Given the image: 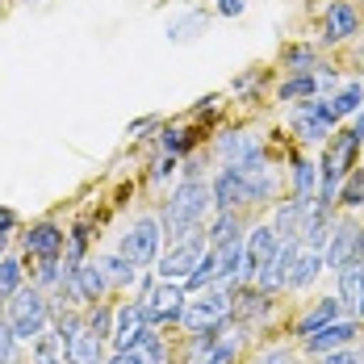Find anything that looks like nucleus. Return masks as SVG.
Returning a JSON list of instances; mask_svg holds the SVG:
<instances>
[{"label":"nucleus","instance_id":"1","mask_svg":"<svg viewBox=\"0 0 364 364\" xmlns=\"http://www.w3.org/2000/svg\"><path fill=\"white\" fill-rule=\"evenodd\" d=\"M214 205V197H210V184H201L197 176H188V181L172 193V201H168V210H164V235L168 239H188V235H197V226L205 218V210Z\"/></svg>","mask_w":364,"mask_h":364},{"label":"nucleus","instance_id":"2","mask_svg":"<svg viewBox=\"0 0 364 364\" xmlns=\"http://www.w3.org/2000/svg\"><path fill=\"white\" fill-rule=\"evenodd\" d=\"M46 318H50V310H46V297L38 289H17L9 297V327L21 343H38L46 331Z\"/></svg>","mask_w":364,"mask_h":364},{"label":"nucleus","instance_id":"3","mask_svg":"<svg viewBox=\"0 0 364 364\" xmlns=\"http://www.w3.org/2000/svg\"><path fill=\"white\" fill-rule=\"evenodd\" d=\"M159 235H164V226L155 218H139L130 226V235L122 239V255L134 259V264H151L155 252H159Z\"/></svg>","mask_w":364,"mask_h":364},{"label":"nucleus","instance_id":"4","mask_svg":"<svg viewBox=\"0 0 364 364\" xmlns=\"http://www.w3.org/2000/svg\"><path fill=\"white\" fill-rule=\"evenodd\" d=\"M226 314H230V297H226V293H205L201 301H193V306L184 310L181 318H184V327L205 331V327H218Z\"/></svg>","mask_w":364,"mask_h":364},{"label":"nucleus","instance_id":"5","mask_svg":"<svg viewBox=\"0 0 364 364\" xmlns=\"http://www.w3.org/2000/svg\"><path fill=\"white\" fill-rule=\"evenodd\" d=\"M143 323H159V318H181V289L172 285V281H164V285H155V289L146 293L143 301Z\"/></svg>","mask_w":364,"mask_h":364},{"label":"nucleus","instance_id":"6","mask_svg":"<svg viewBox=\"0 0 364 364\" xmlns=\"http://www.w3.org/2000/svg\"><path fill=\"white\" fill-rule=\"evenodd\" d=\"M63 289L72 293L75 301H101V293L109 289V277L101 264H80L72 272V281H63Z\"/></svg>","mask_w":364,"mask_h":364},{"label":"nucleus","instance_id":"7","mask_svg":"<svg viewBox=\"0 0 364 364\" xmlns=\"http://www.w3.org/2000/svg\"><path fill=\"white\" fill-rule=\"evenodd\" d=\"M310 197H293V201H285L281 210H277V235H281V243H297L301 239V230H306V218H310Z\"/></svg>","mask_w":364,"mask_h":364},{"label":"nucleus","instance_id":"8","mask_svg":"<svg viewBox=\"0 0 364 364\" xmlns=\"http://www.w3.org/2000/svg\"><path fill=\"white\" fill-rule=\"evenodd\" d=\"M205 255V247H201V239H193V243H184L181 239V247H172V252L164 255V264L155 268L159 272V281H176V277H188L193 268H197V259Z\"/></svg>","mask_w":364,"mask_h":364},{"label":"nucleus","instance_id":"9","mask_svg":"<svg viewBox=\"0 0 364 364\" xmlns=\"http://www.w3.org/2000/svg\"><path fill=\"white\" fill-rule=\"evenodd\" d=\"M239 168V176H243V188H247V205L255 201H264V197H272L277 193V172L264 164V159H252V164H235Z\"/></svg>","mask_w":364,"mask_h":364},{"label":"nucleus","instance_id":"10","mask_svg":"<svg viewBox=\"0 0 364 364\" xmlns=\"http://www.w3.org/2000/svg\"><path fill=\"white\" fill-rule=\"evenodd\" d=\"M210 197H214V210H230V205H247V188H243V176L239 168H222L214 184H210Z\"/></svg>","mask_w":364,"mask_h":364},{"label":"nucleus","instance_id":"11","mask_svg":"<svg viewBox=\"0 0 364 364\" xmlns=\"http://www.w3.org/2000/svg\"><path fill=\"white\" fill-rule=\"evenodd\" d=\"M356 243H360V226H356V222H343V226L331 235L323 264H327V268H343V264H352V259H356Z\"/></svg>","mask_w":364,"mask_h":364},{"label":"nucleus","instance_id":"12","mask_svg":"<svg viewBox=\"0 0 364 364\" xmlns=\"http://www.w3.org/2000/svg\"><path fill=\"white\" fill-rule=\"evenodd\" d=\"M63 226H55V222H38L30 226V235H26V252L38 255V259H55V255L63 252Z\"/></svg>","mask_w":364,"mask_h":364},{"label":"nucleus","instance_id":"13","mask_svg":"<svg viewBox=\"0 0 364 364\" xmlns=\"http://www.w3.org/2000/svg\"><path fill=\"white\" fill-rule=\"evenodd\" d=\"M323 30H327V42H343V38H352L360 30V17H356V9L348 4V0H335L327 9V17H323Z\"/></svg>","mask_w":364,"mask_h":364},{"label":"nucleus","instance_id":"14","mask_svg":"<svg viewBox=\"0 0 364 364\" xmlns=\"http://www.w3.org/2000/svg\"><path fill=\"white\" fill-rule=\"evenodd\" d=\"M356 339V323H343V318H335L331 327H323V331H314V335H306V348L310 352H335V348H348Z\"/></svg>","mask_w":364,"mask_h":364},{"label":"nucleus","instance_id":"15","mask_svg":"<svg viewBox=\"0 0 364 364\" xmlns=\"http://www.w3.org/2000/svg\"><path fill=\"white\" fill-rule=\"evenodd\" d=\"M218 155L226 164H252L259 159V139L247 130H235V134H218Z\"/></svg>","mask_w":364,"mask_h":364},{"label":"nucleus","instance_id":"16","mask_svg":"<svg viewBox=\"0 0 364 364\" xmlns=\"http://www.w3.org/2000/svg\"><path fill=\"white\" fill-rule=\"evenodd\" d=\"M318 268H323V255L314 252V247H297L285 285H289V289H310V285H314V277H318Z\"/></svg>","mask_w":364,"mask_h":364},{"label":"nucleus","instance_id":"17","mask_svg":"<svg viewBox=\"0 0 364 364\" xmlns=\"http://www.w3.org/2000/svg\"><path fill=\"white\" fill-rule=\"evenodd\" d=\"M63 356L72 364H101V335L97 331H75L72 339L63 343Z\"/></svg>","mask_w":364,"mask_h":364},{"label":"nucleus","instance_id":"18","mask_svg":"<svg viewBox=\"0 0 364 364\" xmlns=\"http://www.w3.org/2000/svg\"><path fill=\"white\" fill-rule=\"evenodd\" d=\"M281 247V235H277V226H255L252 239H247V264L252 268H264L272 255Z\"/></svg>","mask_w":364,"mask_h":364},{"label":"nucleus","instance_id":"19","mask_svg":"<svg viewBox=\"0 0 364 364\" xmlns=\"http://www.w3.org/2000/svg\"><path fill=\"white\" fill-rule=\"evenodd\" d=\"M339 297L348 306H360L364 301V259H352L339 268Z\"/></svg>","mask_w":364,"mask_h":364},{"label":"nucleus","instance_id":"20","mask_svg":"<svg viewBox=\"0 0 364 364\" xmlns=\"http://www.w3.org/2000/svg\"><path fill=\"white\" fill-rule=\"evenodd\" d=\"M339 306H343V301H331V297H327V301H318L306 318H297V335H314V331L331 327V323L339 318Z\"/></svg>","mask_w":364,"mask_h":364},{"label":"nucleus","instance_id":"21","mask_svg":"<svg viewBox=\"0 0 364 364\" xmlns=\"http://www.w3.org/2000/svg\"><path fill=\"white\" fill-rule=\"evenodd\" d=\"M314 88H318L314 72H293L289 80L277 88V97H281V101H293V97H301V101H306V97H314Z\"/></svg>","mask_w":364,"mask_h":364},{"label":"nucleus","instance_id":"22","mask_svg":"<svg viewBox=\"0 0 364 364\" xmlns=\"http://www.w3.org/2000/svg\"><path fill=\"white\" fill-rule=\"evenodd\" d=\"M17 289H21V259L4 255L0 259V301H9Z\"/></svg>","mask_w":364,"mask_h":364},{"label":"nucleus","instance_id":"23","mask_svg":"<svg viewBox=\"0 0 364 364\" xmlns=\"http://www.w3.org/2000/svg\"><path fill=\"white\" fill-rule=\"evenodd\" d=\"M101 268H105L109 285H130L139 264H134V259H126V255H109V259H101Z\"/></svg>","mask_w":364,"mask_h":364},{"label":"nucleus","instance_id":"24","mask_svg":"<svg viewBox=\"0 0 364 364\" xmlns=\"http://www.w3.org/2000/svg\"><path fill=\"white\" fill-rule=\"evenodd\" d=\"M239 230H243L239 218H235L230 210H222L218 222H214V230H210V239H214V247H222V243H235V239H239Z\"/></svg>","mask_w":364,"mask_h":364},{"label":"nucleus","instance_id":"25","mask_svg":"<svg viewBox=\"0 0 364 364\" xmlns=\"http://www.w3.org/2000/svg\"><path fill=\"white\" fill-rule=\"evenodd\" d=\"M289 181H293V193L297 197H310L314 193V168H310V159H293V172H289Z\"/></svg>","mask_w":364,"mask_h":364},{"label":"nucleus","instance_id":"26","mask_svg":"<svg viewBox=\"0 0 364 364\" xmlns=\"http://www.w3.org/2000/svg\"><path fill=\"white\" fill-rule=\"evenodd\" d=\"M139 356H143V364H164L168 360V352H164V343H159V335L151 327H143V339H139V348H134Z\"/></svg>","mask_w":364,"mask_h":364},{"label":"nucleus","instance_id":"27","mask_svg":"<svg viewBox=\"0 0 364 364\" xmlns=\"http://www.w3.org/2000/svg\"><path fill=\"white\" fill-rule=\"evenodd\" d=\"M201 30H205V17H201V13H184L181 21H172V26H168L172 42H188V38L201 34Z\"/></svg>","mask_w":364,"mask_h":364},{"label":"nucleus","instance_id":"28","mask_svg":"<svg viewBox=\"0 0 364 364\" xmlns=\"http://www.w3.org/2000/svg\"><path fill=\"white\" fill-rule=\"evenodd\" d=\"M360 97H364V88H360V84H348V88H343V92L335 97V105H331V109H335V117L360 113Z\"/></svg>","mask_w":364,"mask_h":364},{"label":"nucleus","instance_id":"29","mask_svg":"<svg viewBox=\"0 0 364 364\" xmlns=\"http://www.w3.org/2000/svg\"><path fill=\"white\" fill-rule=\"evenodd\" d=\"M339 201H343V205H352V210L364 205V168H360V172H348V184L339 188Z\"/></svg>","mask_w":364,"mask_h":364},{"label":"nucleus","instance_id":"30","mask_svg":"<svg viewBox=\"0 0 364 364\" xmlns=\"http://www.w3.org/2000/svg\"><path fill=\"white\" fill-rule=\"evenodd\" d=\"M159 139H164V151H168V155H181L184 146L193 143V134H188V130H176V126H168Z\"/></svg>","mask_w":364,"mask_h":364},{"label":"nucleus","instance_id":"31","mask_svg":"<svg viewBox=\"0 0 364 364\" xmlns=\"http://www.w3.org/2000/svg\"><path fill=\"white\" fill-rule=\"evenodd\" d=\"M285 63H289L293 72H314V50L310 46H293L289 55H285Z\"/></svg>","mask_w":364,"mask_h":364},{"label":"nucleus","instance_id":"32","mask_svg":"<svg viewBox=\"0 0 364 364\" xmlns=\"http://www.w3.org/2000/svg\"><path fill=\"white\" fill-rule=\"evenodd\" d=\"M109 310H105V306H97V310H92V314H88V331H97V335H101V339H105V335H113L109 331Z\"/></svg>","mask_w":364,"mask_h":364},{"label":"nucleus","instance_id":"33","mask_svg":"<svg viewBox=\"0 0 364 364\" xmlns=\"http://www.w3.org/2000/svg\"><path fill=\"white\" fill-rule=\"evenodd\" d=\"M13 348H17V335H13L9 323H0V364L13 360Z\"/></svg>","mask_w":364,"mask_h":364},{"label":"nucleus","instance_id":"34","mask_svg":"<svg viewBox=\"0 0 364 364\" xmlns=\"http://www.w3.org/2000/svg\"><path fill=\"white\" fill-rule=\"evenodd\" d=\"M75 331H84V323H80L75 314H59V343H68Z\"/></svg>","mask_w":364,"mask_h":364},{"label":"nucleus","instance_id":"35","mask_svg":"<svg viewBox=\"0 0 364 364\" xmlns=\"http://www.w3.org/2000/svg\"><path fill=\"white\" fill-rule=\"evenodd\" d=\"M172 168H176V155L155 159V164H151V181H168V176H172Z\"/></svg>","mask_w":364,"mask_h":364},{"label":"nucleus","instance_id":"36","mask_svg":"<svg viewBox=\"0 0 364 364\" xmlns=\"http://www.w3.org/2000/svg\"><path fill=\"white\" fill-rule=\"evenodd\" d=\"M55 281H59V255L42 259V268H38V285H55Z\"/></svg>","mask_w":364,"mask_h":364},{"label":"nucleus","instance_id":"37","mask_svg":"<svg viewBox=\"0 0 364 364\" xmlns=\"http://www.w3.org/2000/svg\"><path fill=\"white\" fill-rule=\"evenodd\" d=\"M318 364H356V356H352L348 348H335V352H323V360Z\"/></svg>","mask_w":364,"mask_h":364},{"label":"nucleus","instance_id":"38","mask_svg":"<svg viewBox=\"0 0 364 364\" xmlns=\"http://www.w3.org/2000/svg\"><path fill=\"white\" fill-rule=\"evenodd\" d=\"M243 9H247V0H218V13H222V17H239Z\"/></svg>","mask_w":364,"mask_h":364},{"label":"nucleus","instance_id":"39","mask_svg":"<svg viewBox=\"0 0 364 364\" xmlns=\"http://www.w3.org/2000/svg\"><path fill=\"white\" fill-rule=\"evenodd\" d=\"M230 356H235V343H218V348H214V356H210L205 364H226Z\"/></svg>","mask_w":364,"mask_h":364},{"label":"nucleus","instance_id":"40","mask_svg":"<svg viewBox=\"0 0 364 364\" xmlns=\"http://www.w3.org/2000/svg\"><path fill=\"white\" fill-rule=\"evenodd\" d=\"M13 226H17V214L0 205V239H9V230H13Z\"/></svg>","mask_w":364,"mask_h":364},{"label":"nucleus","instance_id":"41","mask_svg":"<svg viewBox=\"0 0 364 364\" xmlns=\"http://www.w3.org/2000/svg\"><path fill=\"white\" fill-rule=\"evenodd\" d=\"M109 364H143V356H139V352H117Z\"/></svg>","mask_w":364,"mask_h":364},{"label":"nucleus","instance_id":"42","mask_svg":"<svg viewBox=\"0 0 364 364\" xmlns=\"http://www.w3.org/2000/svg\"><path fill=\"white\" fill-rule=\"evenodd\" d=\"M151 122H155V117H139V122H134V126H130V134H134V139H139V134H143L146 126H151Z\"/></svg>","mask_w":364,"mask_h":364},{"label":"nucleus","instance_id":"43","mask_svg":"<svg viewBox=\"0 0 364 364\" xmlns=\"http://www.w3.org/2000/svg\"><path fill=\"white\" fill-rule=\"evenodd\" d=\"M259 364H285V352H272L268 360H259Z\"/></svg>","mask_w":364,"mask_h":364},{"label":"nucleus","instance_id":"44","mask_svg":"<svg viewBox=\"0 0 364 364\" xmlns=\"http://www.w3.org/2000/svg\"><path fill=\"white\" fill-rule=\"evenodd\" d=\"M356 134H360V139H364V109L356 113Z\"/></svg>","mask_w":364,"mask_h":364},{"label":"nucleus","instance_id":"45","mask_svg":"<svg viewBox=\"0 0 364 364\" xmlns=\"http://www.w3.org/2000/svg\"><path fill=\"white\" fill-rule=\"evenodd\" d=\"M356 314H360V318H364V301H360V306H356Z\"/></svg>","mask_w":364,"mask_h":364},{"label":"nucleus","instance_id":"46","mask_svg":"<svg viewBox=\"0 0 364 364\" xmlns=\"http://www.w3.org/2000/svg\"><path fill=\"white\" fill-rule=\"evenodd\" d=\"M0 252H4V239H0ZM0 259H4V255H0Z\"/></svg>","mask_w":364,"mask_h":364}]
</instances>
